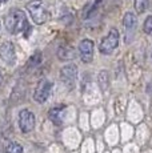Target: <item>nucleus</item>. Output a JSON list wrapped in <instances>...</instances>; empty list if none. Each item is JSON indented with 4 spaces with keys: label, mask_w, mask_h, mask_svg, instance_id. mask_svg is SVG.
Returning a JSON list of instances; mask_svg holds the SVG:
<instances>
[{
    "label": "nucleus",
    "mask_w": 152,
    "mask_h": 153,
    "mask_svg": "<svg viewBox=\"0 0 152 153\" xmlns=\"http://www.w3.org/2000/svg\"><path fill=\"white\" fill-rule=\"evenodd\" d=\"M4 25L11 35H17L28 27L27 16H25V13L23 12V11L12 10L7 13V16H5Z\"/></svg>",
    "instance_id": "f257e3e1"
},
{
    "label": "nucleus",
    "mask_w": 152,
    "mask_h": 153,
    "mask_svg": "<svg viewBox=\"0 0 152 153\" xmlns=\"http://www.w3.org/2000/svg\"><path fill=\"white\" fill-rule=\"evenodd\" d=\"M27 11L31 15V19L36 24H44L49 17V12L42 0H32L27 4Z\"/></svg>",
    "instance_id": "f03ea898"
},
{
    "label": "nucleus",
    "mask_w": 152,
    "mask_h": 153,
    "mask_svg": "<svg viewBox=\"0 0 152 153\" xmlns=\"http://www.w3.org/2000/svg\"><path fill=\"white\" fill-rule=\"evenodd\" d=\"M119 45V32L116 28H112L107 33L106 37L101 39L99 44V51L103 55H111Z\"/></svg>",
    "instance_id": "7ed1b4c3"
},
{
    "label": "nucleus",
    "mask_w": 152,
    "mask_h": 153,
    "mask_svg": "<svg viewBox=\"0 0 152 153\" xmlns=\"http://www.w3.org/2000/svg\"><path fill=\"white\" fill-rule=\"evenodd\" d=\"M51 91H52V83L47 79H43V80L39 81L37 84L36 89H35L34 93V100L39 104H43L48 100L49 95H51Z\"/></svg>",
    "instance_id": "20e7f679"
},
{
    "label": "nucleus",
    "mask_w": 152,
    "mask_h": 153,
    "mask_svg": "<svg viewBox=\"0 0 152 153\" xmlns=\"http://www.w3.org/2000/svg\"><path fill=\"white\" fill-rule=\"evenodd\" d=\"M35 114L28 109H23L19 113V128L23 133H30L31 131H34L35 128Z\"/></svg>",
    "instance_id": "39448f33"
},
{
    "label": "nucleus",
    "mask_w": 152,
    "mask_h": 153,
    "mask_svg": "<svg viewBox=\"0 0 152 153\" xmlns=\"http://www.w3.org/2000/svg\"><path fill=\"white\" fill-rule=\"evenodd\" d=\"M60 79L64 85L68 88H72L77 79V67L75 64H67L60 71Z\"/></svg>",
    "instance_id": "423d86ee"
},
{
    "label": "nucleus",
    "mask_w": 152,
    "mask_h": 153,
    "mask_svg": "<svg viewBox=\"0 0 152 153\" xmlns=\"http://www.w3.org/2000/svg\"><path fill=\"white\" fill-rule=\"evenodd\" d=\"M0 59L7 65H13L16 61V52L15 45L11 42H5L0 45Z\"/></svg>",
    "instance_id": "0eeeda50"
},
{
    "label": "nucleus",
    "mask_w": 152,
    "mask_h": 153,
    "mask_svg": "<svg viewBox=\"0 0 152 153\" xmlns=\"http://www.w3.org/2000/svg\"><path fill=\"white\" fill-rule=\"evenodd\" d=\"M79 53L84 63H91L93 59V42L89 39H83L79 44Z\"/></svg>",
    "instance_id": "6e6552de"
},
{
    "label": "nucleus",
    "mask_w": 152,
    "mask_h": 153,
    "mask_svg": "<svg viewBox=\"0 0 152 153\" xmlns=\"http://www.w3.org/2000/svg\"><path fill=\"white\" fill-rule=\"evenodd\" d=\"M64 109H66L64 105H61V107H55V108H52V109H49L48 117L55 125H61V123H63L61 116H63V111Z\"/></svg>",
    "instance_id": "1a4fd4ad"
},
{
    "label": "nucleus",
    "mask_w": 152,
    "mask_h": 153,
    "mask_svg": "<svg viewBox=\"0 0 152 153\" xmlns=\"http://www.w3.org/2000/svg\"><path fill=\"white\" fill-rule=\"evenodd\" d=\"M57 56H59V59H61V60H71V59L75 57V52L71 47L63 45L57 51Z\"/></svg>",
    "instance_id": "9d476101"
},
{
    "label": "nucleus",
    "mask_w": 152,
    "mask_h": 153,
    "mask_svg": "<svg viewBox=\"0 0 152 153\" xmlns=\"http://www.w3.org/2000/svg\"><path fill=\"white\" fill-rule=\"evenodd\" d=\"M123 24L127 29H132L136 27V17L132 12H127L123 17Z\"/></svg>",
    "instance_id": "9b49d317"
},
{
    "label": "nucleus",
    "mask_w": 152,
    "mask_h": 153,
    "mask_svg": "<svg viewBox=\"0 0 152 153\" xmlns=\"http://www.w3.org/2000/svg\"><path fill=\"white\" fill-rule=\"evenodd\" d=\"M133 7L137 13H143L148 7V0H133Z\"/></svg>",
    "instance_id": "f8f14e48"
},
{
    "label": "nucleus",
    "mask_w": 152,
    "mask_h": 153,
    "mask_svg": "<svg viewBox=\"0 0 152 153\" xmlns=\"http://www.w3.org/2000/svg\"><path fill=\"white\" fill-rule=\"evenodd\" d=\"M5 153H23V148L17 143H10L5 148Z\"/></svg>",
    "instance_id": "ddd939ff"
},
{
    "label": "nucleus",
    "mask_w": 152,
    "mask_h": 153,
    "mask_svg": "<svg viewBox=\"0 0 152 153\" xmlns=\"http://www.w3.org/2000/svg\"><path fill=\"white\" fill-rule=\"evenodd\" d=\"M40 63H42V53L37 52V53H35L30 59V61H28V68H35V67H37Z\"/></svg>",
    "instance_id": "4468645a"
},
{
    "label": "nucleus",
    "mask_w": 152,
    "mask_h": 153,
    "mask_svg": "<svg viewBox=\"0 0 152 153\" xmlns=\"http://www.w3.org/2000/svg\"><path fill=\"white\" fill-rule=\"evenodd\" d=\"M143 31L148 35H152V16H148L144 20V24H143Z\"/></svg>",
    "instance_id": "2eb2a0df"
},
{
    "label": "nucleus",
    "mask_w": 152,
    "mask_h": 153,
    "mask_svg": "<svg viewBox=\"0 0 152 153\" xmlns=\"http://www.w3.org/2000/svg\"><path fill=\"white\" fill-rule=\"evenodd\" d=\"M145 89H147V93H148V95L152 96V81H150V83L147 84V88H145Z\"/></svg>",
    "instance_id": "dca6fc26"
},
{
    "label": "nucleus",
    "mask_w": 152,
    "mask_h": 153,
    "mask_svg": "<svg viewBox=\"0 0 152 153\" xmlns=\"http://www.w3.org/2000/svg\"><path fill=\"white\" fill-rule=\"evenodd\" d=\"M100 1H101V0H96V1H95V4H93V7H96V5H98Z\"/></svg>",
    "instance_id": "f3484780"
},
{
    "label": "nucleus",
    "mask_w": 152,
    "mask_h": 153,
    "mask_svg": "<svg viewBox=\"0 0 152 153\" xmlns=\"http://www.w3.org/2000/svg\"><path fill=\"white\" fill-rule=\"evenodd\" d=\"M5 1H7V0H0V5H1L3 3H5Z\"/></svg>",
    "instance_id": "a211bd4d"
}]
</instances>
